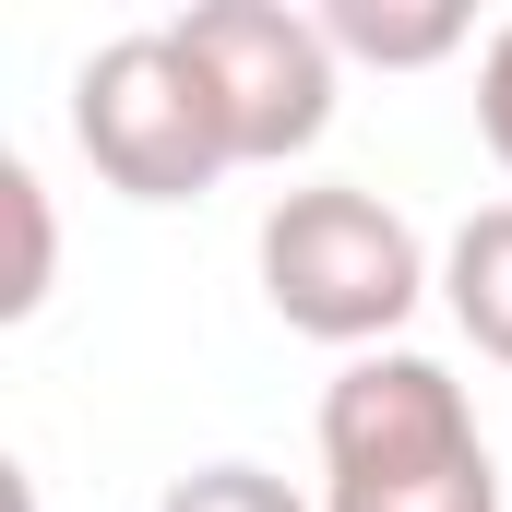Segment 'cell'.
I'll list each match as a JSON object with an SVG mask.
<instances>
[{
  "label": "cell",
  "instance_id": "6da1fadb",
  "mask_svg": "<svg viewBox=\"0 0 512 512\" xmlns=\"http://www.w3.org/2000/svg\"><path fill=\"white\" fill-rule=\"evenodd\" d=\"M322 512H501V465L441 358L370 346L322 382Z\"/></svg>",
  "mask_w": 512,
  "mask_h": 512
},
{
  "label": "cell",
  "instance_id": "5b68a950",
  "mask_svg": "<svg viewBox=\"0 0 512 512\" xmlns=\"http://www.w3.org/2000/svg\"><path fill=\"white\" fill-rule=\"evenodd\" d=\"M322 36H334V60L429 72V60H453L477 24H465V0H322Z\"/></svg>",
  "mask_w": 512,
  "mask_h": 512
},
{
  "label": "cell",
  "instance_id": "8992f818",
  "mask_svg": "<svg viewBox=\"0 0 512 512\" xmlns=\"http://www.w3.org/2000/svg\"><path fill=\"white\" fill-rule=\"evenodd\" d=\"M441 310L465 322L477 358L512 370V203H477V215L453 227V251H441Z\"/></svg>",
  "mask_w": 512,
  "mask_h": 512
},
{
  "label": "cell",
  "instance_id": "7a4b0ae2",
  "mask_svg": "<svg viewBox=\"0 0 512 512\" xmlns=\"http://www.w3.org/2000/svg\"><path fill=\"white\" fill-rule=\"evenodd\" d=\"M429 286H441V274L417 251V227L393 215L382 191H358V179H310V191H286V203L262 215V298H274V322L310 334V346L370 358V346L405 334V310H417Z\"/></svg>",
  "mask_w": 512,
  "mask_h": 512
},
{
  "label": "cell",
  "instance_id": "277c9868",
  "mask_svg": "<svg viewBox=\"0 0 512 512\" xmlns=\"http://www.w3.org/2000/svg\"><path fill=\"white\" fill-rule=\"evenodd\" d=\"M179 48L203 60L239 167H286V155H310L334 131V36H322V12H286V0H191L179 12Z\"/></svg>",
  "mask_w": 512,
  "mask_h": 512
},
{
  "label": "cell",
  "instance_id": "3957f363",
  "mask_svg": "<svg viewBox=\"0 0 512 512\" xmlns=\"http://www.w3.org/2000/svg\"><path fill=\"white\" fill-rule=\"evenodd\" d=\"M72 143L120 203H203L239 167L227 108H215L203 60L179 48V24H131L72 72Z\"/></svg>",
  "mask_w": 512,
  "mask_h": 512
},
{
  "label": "cell",
  "instance_id": "9c48e42d",
  "mask_svg": "<svg viewBox=\"0 0 512 512\" xmlns=\"http://www.w3.org/2000/svg\"><path fill=\"white\" fill-rule=\"evenodd\" d=\"M477 143H489V155L512 167V24L489 36V48H477Z\"/></svg>",
  "mask_w": 512,
  "mask_h": 512
},
{
  "label": "cell",
  "instance_id": "ba28073f",
  "mask_svg": "<svg viewBox=\"0 0 512 512\" xmlns=\"http://www.w3.org/2000/svg\"><path fill=\"white\" fill-rule=\"evenodd\" d=\"M155 512H322V501H298L274 465H239V453H227V465H191V477H167V501H155Z\"/></svg>",
  "mask_w": 512,
  "mask_h": 512
},
{
  "label": "cell",
  "instance_id": "52a82bcc",
  "mask_svg": "<svg viewBox=\"0 0 512 512\" xmlns=\"http://www.w3.org/2000/svg\"><path fill=\"white\" fill-rule=\"evenodd\" d=\"M0 215H12V274H0V322H36L48 310V274H60V227H48V191L24 155H0Z\"/></svg>",
  "mask_w": 512,
  "mask_h": 512
}]
</instances>
